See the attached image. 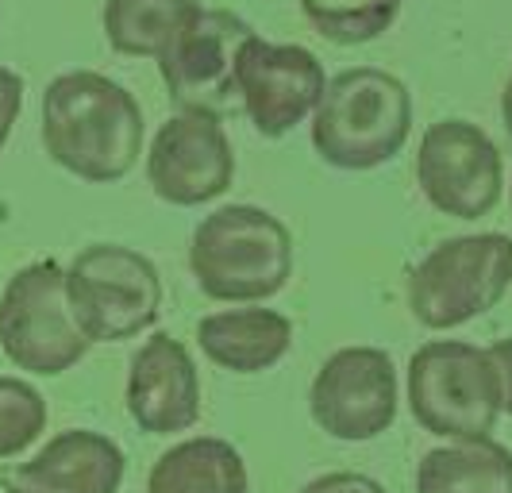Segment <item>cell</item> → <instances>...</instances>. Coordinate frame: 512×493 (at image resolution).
<instances>
[{
  "mask_svg": "<svg viewBox=\"0 0 512 493\" xmlns=\"http://www.w3.org/2000/svg\"><path fill=\"white\" fill-rule=\"evenodd\" d=\"M43 151L77 182H124L143 158V108L97 70H66L43 89Z\"/></svg>",
  "mask_w": 512,
  "mask_h": 493,
  "instance_id": "1",
  "label": "cell"
},
{
  "mask_svg": "<svg viewBox=\"0 0 512 493\" xmlns=\"http://www.w3.org/2000/svg\"><path fill=\"white\" fill-rule=\"evenodd\" d=\"M412 135L409 85L382 66H351L328 78L312 112V151L332 170L366 174L405 151Z\"/></svg>",
  "mask_w": 512,
  "mask_h": 493,
  "instance_id": "2",
  "label": "cell"
},
{
  "mask_svg": "<svg viewBox=\"0 0 512 493\" xmlns=\"http://www.w3.org/2000/svg\"><path fill=\"white\" fill-rule=\"evenodd\" d=\"M189 274L224 305H262L293 278V235L258 205H220L193 228Z\"/></svg>",
  "mask_w": 512,
  "mask_h": 493,
  "instance_id": "3",
  "label": "cell"
},
{
  "mask_svg": "<svg viewBox=\"0 0 512 493\" xmlns=\"http://www.w3.org/2000/svg\"><path fill=\"white\" fill-rule=\"evenodd\" d=\"M412 420L439 440H482L501 420V374L489 347L432 339L412 351L405 374Z\"/></svg>",
  "mask_w": 512,
  "mask_h": 493,
  "instance_id": "4",
  "label": "cell"
},
{
  "mask_svg": "<svg viewBox=\"0 0 512 493\" xmlns=\"http://www.w3.org/2000/svg\"><path fill=\"white\" fill-rule=\"evenodd\" d=\"M509 286L512 235H451L409 270L405 301L420 328L451 332L497 309Z\"/></svg>",
  "mask_w": 512,
  "mask_h": 493,
  "instance_id": "5",
  "label": "cell"
},
{
  "mask_svg": "<svg viewBox=\"0 0 512 493\" xmlns=\"http://www.w3.org/2000/svg\"><path fill=\"white\" fill-rule=\"evenodd\" d=\"M66 301L89 343H128L158 324L162 278L124 243H89L66 266Z\"/></svg>",
  "mask_w": 512,
  "mask_h": 493,
  "instance_id": "6",
  "label": "cell"
},
{
  "mask_svg": "<svg viewBox=\"0 0 512 493\" xmlns=\"http://www.w3.org/2000/svg\"><path fill=\"white\" fill-rule=\"evenodd\" d=\"M89 347L66 301L62 262L39 259L8 278L0 293V351L8 363L35 378H54L74 370Z\"/></svg>",
  "mask_w": 512,
  "mask_h": 493,
  "instance_id": "7",
  "label": "cell"
},
{
  "mask_svg": "<svg viewBox=\"0 0 512 493\" xmlns=\"http://www.w3.org/2000/svg\"><path fill=\"white\" fill-rule=\"evenodd\" d=\"M258 35L243 16L228 8H201L158 54V74L178 112H201L224 120L239 108L235 66L247 39Z\"/></svg>",
  "mask_w": 512,
  "mask_h": 493,
  "instance_id": "8",
  "label": "cell"
},
{
  "mask_svg": "<svg viewBox=\"0 0 512 493\" xmlns=\"http://www.w3.org/2000/svg\"><path fill=\"white\" fill-rule=\"evenodd\" d=\"M397 366L382 347H339L328 355L312 386L308 413L324 436L339 443H370L385 436L397 420Z\"/></svg>",
  "mask_w": 512,
  "mask_h": 493,
  "instance_id": "9",
  "label": "cell"
},
{
  "mask_svg": "<svg viewBox=\"0 0 512 493\" xmlns=\"http://www.w3.org/2000/svg\"><path fill=\"white\" fill-rule=\"evenodd\" d=\"M416 185L443 216L482 220L505 197V158L478 124L436 120L420 135Z\"/></svg>",
  "mask_w": 512,
  "mask_h": 493,
  "instance_id": "10",
  "label": "cell"
},
{
  "mask_svg": "<svg viewBox=\"0 0 512 493\" xmlns=\"http://www.w3.org/2000/svg\"><path fill=\"white\" fill-rule=\"evenodd\" d=\"M239 108L251 120V128L266 139H282L316 112V104L328 89V74L320 58L297 43H270L251 35L239 51L235 66Z\"/></svg>",
  "mask_w": 512,
  "mask_h": 493,
  "instance_id": "11",
  "label": "cell"
},
{
  "mask_svg": "<svg viewBox=\"0 0 512 493\" xmlns=\"http://www.w3.org/2000/svg\"><path fill=\"white\" fill-rule=\"evenodd\" d=\"M147 182L158 201L197 208L224 197L235 182V147L224 120L178 112L154 131L147 147Z\"/></svg>",
  "mask_w": 512,
  "mask_h": 493,
  "instance_id": "12",
  "label": "cell"
},
{
  "mask_svg": "<svg viewBox=\"0 0 512 493\" xmlns=\"http://www.w3.org/2000/svg\"><path fill=\"white\" fill-rule=\"evenodd\" d=\"M128 416L147 436H181L201 420V370L170 332H151L128 363Z\"/></svg>",
  "mask_w": 512,
  "mask_h": 493,
  "instance_id": "13",
  "label": "cell"
},
{
  "mask_svg": "<svg viewBox=\"0 0 512 493\" xmlns=\"http://www.w3.org/2000/svg\"><path fill=\"white\" fill-rule=\"evenodd\" d=\"M128 455L93 428H70L47 440L27 463L4 474L8 493H120Z\"/></svg>",
  "mask_w": 512,
  "mask_h": 493,
  "instance_id": "14",
  "label": "cell"
},
{
  "mask_svg": "<svg viewBox=\"0 0 512 493\" xmlns=\"http://www.w3.org/2000/svg\"><path fill=\"white\" fill-rule=\"evenodd\" d=\"M197 347L205 359L228 374L274 370L293 347V320L266 305H235L208 312L197 324Z\"/></svg>",
  "mask_w": 512,
  "mask_h": 493,
  "instance_id": "15",
  "label": "cell"
},
{
  "mask_svg": "<svg viewBox=\"0 0 512 493\" xmlns=\"http://www.w3.org/2000/svg\"><path fill=\"white\" fill-rule=\"evenodd\" d=\"M416 493H512V447L493 436L432 447L412 478Z\"/></svg>",
  "mask_w": 512,
  "mask_h": 493,
  "instance_id": "16",
  "label": "cell"
},
{
  "mask_svg": "<svg viewBox=\"0 0 512 493\" xmlns=\"http://www.w3.org/2000/svg\"><path fill=\"white\" fill-rule=\"evenodd\" d=\"M147 493H251L247 463L220 436L181 440L154 459Z\"/></svg>",
  "mask_w": 512,
  "mask_h": 493,
  "instance_id": "17",
  "label": "cell"
},
{
  "mask_svg": "<svg viewBox=\"0 0 512 493\" xmlns=\"http://www.w3.org/2000/svg\"><path fill=\"white\" fill-rule=\"evenodd\" d=\"M201 8V0H104V39L124 58H158Z\"/></svg>",
  "mask_w": 512,
  "mask_h": 493,
  "instance_id": "18",
  "label": "cell"
},
{
  "mask_svg": "<svg viewBox=\"0 0 512 493\" xmlns=\"http://www.w3.org/2000/svg\"><path fill=\"white\" fill-rule=\"evenodd\" d=\"M308 27L339 47L382 39L401 16V0H301Z\"/></svg>",
  "mask_w": 512,
  "mask_h": 493,
  "instance_id": "19",
  "label": "cell"
},
{
  "mask_svg": "<svg viewBox=\"0 0 512 493\" xmlns=\"http://www.w3.org/2000/svg\"><path fill=\"white\" fill-rule=\"evenodd\" d=\"M47 432V397L24 378H0V459L24 455Z\"/></svg>",
  "mask_w": 512,
  "mask_h": 493,
  "instance_id": "20",
  "label": "cell"
},
{
  "mask_svg": "<svg viewBox=\"0 0 512 493\" xmlns=\"http://www.w3.org/2000/svg\"><path fill=\"white\" fill-rule=\"evenodd\" d=\"M301 493H389L370 474H359V470H328L320 478H312L301 486Z\"/></svg>",
  "mask_w": 512,
  "mask_h": 493,
  "instance_id": "21",
  "label": "cell"
},
{
  "mask_svg": "<svg viewBox=\"0 0 512 493\" xmlns=\"http://www.w3.org/2000/svg\"><path fill=\"white\" fill-rule=\"evenodd\" d=\"M20 112H24V78L16 70L0 66V151H4L8 135L16 128Z\"/></svg>",
  "mask_w": 512,
  "mask_h": 493,
  "instance_id": "22",
  "label": "cell"
},
{
  "mask_svg": "<svg viewBox=\"0 0 512 493\" xmlns=\"http://www.w3.org/2000/svg\"><path fill=\"white\" fill-rule=\"evenodd\" d=\"M493 363H497V374H501V409L512 416V336L509 339H497L489 347Z\"/></svg>",
  "mask_w": 512,
  "mask_h": 493,
  "instance_id": "23",
  "label": "cell"
},
{
  "mask_svg": "<svg viewBox=\"0 0 512 493\" xmlns=\"http://www.w3.org/2000/svg\"><path fill=\"white\" fill-rule=\"evenodd\" d=\"M501 120H505V131L512 135V78L505 85V93H501Z\"/></svg>",
  "mask_w": 512,
  "mask_h": 493,
  "instance_id": "24",
  "label": "cell"
},
{
  "mask_svg": "<svg viewBox=\"0 0 512 493\" xmlns=\"http://www.w3.org/2000/svg\"><path fill=\"white\" fill-rule=\"evenodd\" d=\"M509 205H512V193H509Z\"/></svg>",
  "mask_w": 512,
  "mask_h": 493,
  "instance_id": "25",
  "label": "cell"
}]
</instances>
